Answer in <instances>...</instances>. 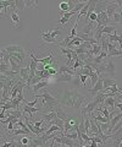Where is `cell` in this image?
<instances>
[{
  "label": "cell",
  "mask_w": 122,
  "mask_h": 147,
  "mask_svg": "<svg viewBox=\"0 0 122 147\" xmlns=\"http://www.w3.org/2000/svg\"><path fill=\"white\" fill-rule=\"evenodd\" d=\"M115 32H116L115 26H106V27H104V30H103L104 34H112V33H115Z\"/></svg>",
  "instance_id": "24"
},
{
  "label": "cell",
  "mask_w": 122,
  "mask_h": 147,
  "mask_svg": "<svg viewBox=\"0 0 122 147\" xmlns=\"http://www.w3.org/2000/svg\"><path fill=\"white\" fill-rule=\"evenodd\" d=\"M17 147H23V144H22L21 141H19V145H17Z\"/></svg>",
  "instance_id": "48"
},
{
  "label": "cell",
  "mask_w": 122,
  "mask_h": 147,
  "mask_svg": "<svg viewBox=\"0 0 122 147\" xmlns=\"http://www.w3.org/2000/svg\"><path fill=\"white\" fill-rule=\"evenodd\" d=\"M116 3H117V5H119V7L121 9V7H122V0H117Z\"/></svg>",
  "instance_id": "46"
},
{
  "label": "cell",
  "mask_w": 122,
  "mask_h": 147,
  "mask_svg": "<svg viewBox=\"0 0 122 147\" xmlns=\"http://www.w3.org/2000/svg\"><path fill=\"white\" fill-rule=\"evenodd\" d=\"M104 147H106V146H104Z\"/></svg>",
  "instance_id": "49"
},
{
  "label": "cell",
  "mask_w": 122,
  "mask_h": 147,
  "mask_svg": "<svg viewBox=\"0 0 122 147\" xmlns=\"http://www.w3.org/2000/svg\"><path fill=\"white\" fill-rule=\"evenodd\" d=\"M71 129H73V126H72L71 124L69 123V120L65 121V126H64V135H66V134H67V131L71 130Z\"/></svg>",
  "instance_id": "31"
},
{
  "label": "cell",
  "mask_w": 122,
  "mask_h": 147,
  "mask_svg": "<svg viewBox=\"0 0 122 147\" xmlns=\"http://www.w3.org/2000/svg\"><path fill=\"white\" fill-rule=\"evenodd\" d=\"M115 64L112 63V60L111 59H109L107 60V64H106V71H107V74H110V75H112V76H115Z\"/></svg>",
  "instance_id": "18"
},
{
  "label": "cell",
  "mask_w": 122,
  "mask_h": 147,
  "mask_svg": "<svg viewBox=\"0 0 122 147\" xmlns=\"http://www.w3.org/2000/svg\"><path fill=\"white\" fill-rule=\"evenodd\" d=\"M114 85H117V82H116L115 79H107V77L104 79V90L109 88V87L114 86Z\"/></svg>",
  "instance_id": "21"
},
{
  "label": "cell",
  "mask_w": 122,
  "mask_h": 147,
  "mask_svg": "<svg viewBox=\"0 0 122 147\" xmlns=\"http://www.w3.org/2000/svg\"><path fill=\"white\" fill-rule=\"evenodd\" d=\"M97 108H98V103H95L94 100H90V102H88L87 104L83 105V107L79 109L81 117L85 118V117H87V114H88V115H89V114H92L94 110H97Z\"/></svg>",
  "instance_id": "2"
},
{
  "label": "cell",
  "mask_w": 122,
  "mask_h": 147,
  "mask_svg": "<svg viewBox=\"0 0 122 147\" xmlns=\"http://www.w3.org/2000/svg\"><path fill=\"white\" fill-rule=\"evenodd\" d=\"M106 3V7H105V11L107 13V16L109 17H112L115 15V13L120 10L119 5H117L116 1H105Z\"/></svg>",
  "instance_id": "3"
},
{
  "label": "cell",
  "mask_w": 122,
  "mask_h": 147,
  "mask_svg": "<svg viewBox=\"0 0 122 147\" xmlns=\"http://www.w3.org/2000/svg\"><path fill=\"white\" fill-rule=\"evenodd\" d=\"M13 125H15V124H12V123H9V125H7V130H13Z\"/></svg>",
  "instance_id": "43"
},
{
  "label": "cell",
  "mask_w": 122,
  "mask_h": 147,
  "mask_svg": "<svg viewBox=\"0 0 122 147\" xmlns=\"http://www.w3.org/2000/svg\"><path fill=\"white\" fill-rule=\"evenodd\" d=\"M69 123L71 124V125H72V126H75V125H77V121H76V120H75V119H71V118L69 119Z\"/></svg>",
  "instance_id": "42"
},
{
  "label": "cell",
  "mask_w": 122,
  "mask_h": 147,
  "mask_svg": "<svg viewBox=\"0 0 122 147\" xmlns=\"http://www.w3.org/2000/svg\"><path fill=\"white\" fill-rule=\"evenodd\" d=\"M44 121H45L44 119H42V120H39V121H34V123H33V125L35 126V129H38V130H40V129H42L40 126H42V124H43Z\"/></svg>",
  "instance_id": "34"
},
{
  "label": "cell",
  "mask_w": 122,
  "mask_h": 147,
  "mask_svg": "<svg viewBox=\"0 0 122 147\" xmlns=\"http://www.w3.org/2000/svg\"><path fill=\"white\" fill-rule=\"evenodd\" d=\"M76 13H77V12H75V11H70V12H64V11H61L60 12V15H61V17H69V18H71L72 16H73V15H76Z\"/></svg>",
  "instance_id": "30"
},
{
  "label": "cell",
  "mask_w": 122,
  "mask_h": 147,
  "mask_svg": "<svg viewBox=\"0 0 122 147\" xmlns=\"http://www.w3.org/2000/svg\"><path fill=\"white\" fill-rule=\"evenodd\" d=\"M90 5H92V0H89V1L87 3V5H85V6L82 9V10L78 12V15H77V20H78V21L81 20V17H82V16H87V13H88V11H89V9H90Z\"/></svg>",
  "instance_id": "10"
},
{
  "label": "cell",
  "mask_w": 122,
  "mask_h": 147,
  "mask_svg": "<svg viewBox=\"0 0 122 147\" xmlns=\"http://www.w3.org/2000/svg\"><path fill=\"white\" fill-rule=\"evenodd\" d=\"M66 136L69 137V139H71V140H76V139H78V134H77V131H75L73 134H66Z\"/></svg>",
  "instance_id": "36"
},
{
  "label": "cell",
  "mask_w": 122,
  "mask_h": 147,
  "mask_svg": "<svg viewBox=\"0 0 122 147\" xmlns=\"http://www.w3.org/2000/svg\"><path fill=\"white\" fill-rule=\"evenodd\" d=\"M92 147H98V142H95V141H92V145H90Z\"/></svg>",
  "instance_id": "47"
},
{
  "label": "cell",
  "mask_w": 122,
  "mask_h": 147,
  "mask_svg": "<svg viewBox=\"0 0 122 147\" xmlns=\"http://www.w3.org/2000/svg\"><path fill=\"white\" fill-rule=\"evenodd\" d=\"M120 16H121V20H120V22H119V25L122 26V9H120Z\"/></svg>",
  "instance_id": "45"
},
{
  "label": "cell",
  "mask_w": 122,
  "mask_h": 147,
  "mask_svg": "<svg viewBox=\"0 0 122 147\" xmlns=\"http://www.w3.org/2000/svg\"><path fill=\"white\" fill-rule=\"evenodd\" d=\"M20 121V118H17L15 115H9L7 119H3L1 123L3 124H9V123H12V124H19Z\"/></svg>",
  "instance_id": "19"
},
{
  "label": "cell",
  "mask_w": 122,
  "mask_h": 147,
  "mask_svg": "<svg viewBox=\"0 0 122 147\" xmlns=\"http://www.w3.org/2000/svg\"><path fill=\"white\" fill-rule=\"evenodd\" d=\"M38 5V1H31V0H29V1H28V0H26V7H35V6H37Z\"/></svg>",
  "instance_id": "32"
},
{
  "label": "cell",
  "mask_w": 122,
  "mask_h": 147,
  "mask_svg": "<svg viewBox=\"0 0 122 147\" xmlns=\"http://www.w3.org/2000/svg\"><path fill=\"white\" fill-rule=\"evenodd\" d=\"M103 30H104V26H100V25H97L95 27V32H94V38H95L98 42L103 38Z\"/></svg>",
  "instance_id": "15"
},
{
  "label": "cell",
  "mask_w": 122,
  "mask_h": 147,
  "mask_svg": "<svg viewBox=\"0 0 122 147\" xmlns=\"http://www.w3.org/2000/svg\"><path fill=\"white\" fill-rule=\"evenodd\" d=\"M109 16H107V13L106 11H103L100 13H98V20H97V24L98 25H100V26H104V27H106V26H109Z\"/></svg>",
  "instance_id": "4"
},
{
  "label": "cell",
  "mask_w": 122,
  "mask_h": 147,
  "mask_svg": "<svg viewBox=\"0 0 122 147\" xmlns=\"http://www.w3.org/2000/svg\"><path fill=\"white\" fill-rule=\"evenodd\" d=\"M60 10L64 12H70V6H69V4H67V1H64L60 4Z\"/></svg>",
  "instance_id": "29"
},
{
  "label": "cell",
  "mask_w": 122,
  "mask_h": 147,
  "mask_svg": "<svg viewBox=\"0 0 122 147\" xmlns=\"http://www.w3.org/2000/svg\"><path fill=\"white\" fill-rule=\"evenodd\" d=\"M104 105H109L110 109H111V112H114L115 108H116V98L115 97H107L106 100L104 102Z\"/></svg>",
  "instance_id": "11"
},
{
  "label": "cell",
  "mask_w": 122,
  "mask_h": 147,
  "mask_svg": "<svg viewBox=\"0 0 122 147\" xmlns=\"http://www.w3.org/2000/svg\"><path fill=\"white\" fill-rule=\"evenodd\" d=\"M84 98H85L84 96L76 90L65 91L60 103L65 104V105H70V107L75 108V109H81L82 108V103L84 102Z\"/></svg>",
  "instance_id": "1"
},
{
  "label": "cell",
  "mask_w": 122,
  "mask_h": 147,
  "mask_svg": "<svg viewBox=\"0 0 122 147\" xmlns=\"http://www.w3.org/2000/svg\"><path fill=\"white\" fill-rule=\"evenodd\" d=\"M67 4H69V6H70V11H73L75 7H76V1H73V0H69Z\"/></svg>",
  "instance_id": "35"
},
{
  "label": "cell",
  "mask_w": 122,
  "mask_h": 147,
  "mask_svg": "<svg viewBox=\"0 0 122 147\" xmlns=\"http://www.w3.org/2000/svg\"><path fill=\"white\" fill-rule=\"evenodd\" d=\"M98 81H99V75H98L95 71H93L92 76H90V86H92V88L97 85V82H98Z\"/></svg>",
  "instance_id": "23"
},
{
  "label": "cell",
  "mask_w": 122,
  "mask_h": 147,
  "mask_svg": "<svg viewBox=\"0 0 122 147\" xmlns=\"http://www.w3.org/2000/svg\"><path fill=\"white\" fill-rule=\"evenodd\" d=\"M40 36H42V39L44 40V42H48V43H53V44H55V45H59L60 44V42H57V40L55 38H53L51 34L49 33H45V32H40Z\"/></svg>",
  "instance_id": "6"
},
{
  "label": "cell",
  "mask_w": 122,
  "mask_h": 147,
  "mask_svg": "<svg viewBox=\"0 0 122 147\" xmlns=\"http://www.w3.org/2000/svg\"><path fill=\"white\" fill-rule=\"evenodd\" d=\"M48 85H49L48 81H42V82H39V84L34 85V86L32 87V91L34 92V94H37V92H38L39 90H42V88H44V87H47Z\"/></svg>",
  "instance_id": "17"
},
{
  "label": "cell",
  "mask_w": 122,
  "mask_h": 147,
  "mask_svg": "<svg viewBox=\"0 0 122 147\" xmlns=\"http://www.w3.org/2000/svg\"><path fill=\"white\" fill-rule=\"evenodd\" d=\"M109 39L105 37V34L103 36V38L100 39V45H101V49H103V52H109Z\"/></svg>",
  "instance_id": "16"
},
{
  "label": "cell",
  "mask_w": 122,
  "mask_h": 147,
  "mask_svg": "<svg viewBox=\"0 0 122 147\" xmlns=\"http://www.w3.org/2000/svg\"><path fill=\"white\" fill-rule=\"evenodd\" d=\"M106 98H107V94L104 93V92L101 91V92H99V93L95 96V97L93 98V100H94L95 103H98V104H103V103L106 100Z\"/></svg>",
  "instance_id": "9"
},
{
  "label": "cell",
  "mask_w": 122,
  "mask_h": 147,
  "mask_svg": "<svg viewBox=\"0 0 122 147\" xmlns=\"http://www.w3.org/2000/svg\"><path fill=\"white\" fill-rule=\"evenodd\" d=\"M60 30H61V28H57V30H55V31H49V33L51 34L53 38H56V36L61 33V31H60Z\"/></svg>",
  "instance_id": "33"
},
{
  "label": "cell",
  "mask_w": 122,
  "mask_h": 147,
  "mask_svg": "<svg viewBox=\"0 0 122 147\" xmlns=\"http://www.w3.org/2000/svg\"><path fill=\"white\" fill-rule=\"evenodd\" d=\"M42 118L44 119L45 121H48V123H50L53 121L55 118H57V114L56 112H50V113H43L42 114Z\"/></svg>",
  "instance_id": "12"
},
{
  "label": "cell",
  "mask_w": 122,
  "mask_h": 147,
  "mask_svg": "<svg viewBox=\"0 0 122 147\" xmlns=\"http://www.w3.org/2000/svg\"><path fill=\"white\" fill-rule=\"evenodd\" d=\"M70 21H71L70 18H69V17H65V16H64V17H61L60 20H59V22H60V24H61L62 26H64L65 24H67V22H70Z\"/></svg>",
  "instance_id": "37"
},
{
  "label": "cell",
  "mask_w": 122,
  "mask_h": 147,
  "mask_svg": "<svg viewBox=\"0 0 122 147\" xmlns=\"http://www.w3.org/2000/svg\"><path fill=\"white\" fill-rule=\"evenodd\" d=\"M4 49H5L9 54H11V53H25L23 48H22L20 44H11V45H7V47H5Z\"/></svg>",
  "instance_id": "5"
},
{
  "label": "cell",
  "mask_w": 122,
  "mask_h": 147,
  "mask_svg": "<svg viewBox=\"0 0 122 147\" xmlns=\"http://www.w3.org/2000/svg\"><path fill=\"white\" fill-rule=\"evenodd\" d=\"M23 112H26V113H29V118H31V120H32L33 123H34V117H33V113H37V112H39L40 110V108L39 107H28V105H23Z\"/></svg>",
  "instance_id": "7"
},
{
  "label": "cell",
  "mask_w": 122,
  "mask_h": 147,
  "mask_svg": "<svg viewBox=\"0 0 122 147\" xmlns=\"http://www.w3.org/2000/svg\"><path fill=\"white\" fill-rule=\"evenodd\" d=\"M87 79H88V76H85V75H81V76H79V80H81V82L83 84L84 87H85V82H87Z\"/></svg>",
  "instance_id": "38"
},
{
  "label": "cell",
  "mask_w": 122,
  "mask_h": 147,
  "mask_svg": "<svg viewBox=\"0 0 122 147\" xmlns=\"http://www.w3.org/2000/svg\"><path fill=\"white\" fill-rule=\"evenodd\" d=\"M112 57H122V50L121 49H114L112 52L107 53V58L111 59Z\"/></svg>",
  "instance_id": "25"
},
{
  "label": "cell",
  "mask_w": 122,
  "mask_h": 147,
  "mask_svg": "<svg viewBox=\"0 0 122 147\" xmlns=\"http://www.w3.org/2000/svg\"><path fill=\"white\" fill-rule=\"evenodd\" d=\"M17 135H28V132L25 131L23 129H15V130H12V136H17Z\"/></svg>",
  "instance_id": "28"
},
{
  "label": "cell",
  "mask_w": 122,
  "mask_h": 147,
  "mask_svg": "<svg viewBox=\"0 0 122 147\" xmlns=\"http://www.w3.org/2000/svg\"><path fill=\"white\" fill-rule=\"evenodd\" d=\"M72 79V75L70 74H60V75H57V79H56V82H70Z\"/></svg>",
  "instance_id": "13"
},
{
  "label": "cell",
  "mask_w": 122,
  "mask_h": 147,
  "mask_svg": "<svg viewBox=\"0 0 122 147\" xmlns=\"http://www.w3.org/2000/svg\"><path fill=\"white\" fill-rule=\"evenodd\" d=\"M10 20L12 21V24L15 26L20 24V17H19V13H17V10H12L11 15H10Z\"/></svg>",
  "instance_id": "20"
},
{
  "label": "cell",
  "mask_w": 122,
  "mask_h": 147,
  "mask_svg": "<svg viewBox=\"0 0 122 147\" xmlns=\"http://www.w3.org/2000/svg\"><path fill=\"white\" fill-rule=\"evenodd\" d=\"M55 112H56V114H57V118H60V119H62V120L64 121H67L69 120V115H67V114L64 112V110H62V108H61V105L59 104V105H56L55 107Z\"/></svg>",
  "instance_id": "8"
},
{
  "label": "cell",
  "mask_w": 122,
  "mask_h": 147,
  "mask_svg": "<svg viewBox=\"0 0 122 147\" xmlns=\"http://www.w3.org/2000/svg\"><path fill=\"white\" fill-rule=\"evenodd\" d=\"M21 142H22L23 145H28L29 142H31V140L28 139V137H22V139H21Z\"/></svg>",
  "instance_id": "39"
},
{
  "label": "cell",
  "mask_w": 122,
  "mask_h": 147,
  "mask_svg": "<svg viewBox=\"0 0 122 147\" xmlns=\"http://www.w3.org/2000/svg\"><path fill=\"white\" fill-rule=\"evenodd\" d=\"M29 66L28 67H22L21 70H20V76H21V79L23 80V81H28L29 80Z\"/></svg>",
  "instance_id": "14"
},
{
  "label": "cell",
  "mask_w": 122,
  "mask_h": 147,
  "mask_svg": "<svg viewBox=\"0 0 122 147\" xmlns=\"http://www.w3.org/2000/svg\"><path fill=\"white\" fill-rule=\"evenodd\" d=\"M3 147H11V141L5 142V144H4V146H3Z\"/></svg>",
  "instance_id": "44"
},
{
  "label": "cell",
  "mask_w": 122,
  "mask_h": 147,
  "mask_svg": "<svg viewBox=\"0 0 122 147\" xmlns=\"http://www.w3.org/2000/svg\"><path fill=\"white\" fill-rule=\"evenodd\" d=\"M15 5L17 10H25L26 9V1L25 0H15Z\"/></svg>",
  "instance_id": "26"
},
{
  "label": "cell",
  "mask_w": 122,
  "mask_h": 147,
  "mask_svg": "<svg viewBox=\"0 0 122 147\" xmlns=\"http://www.w3.org/2000/svg\"><path fill=\"white\" fill-rule=\"evenodd\" d=\"M35 75L42 77V79H48V77H50V72H49L48 70H37Z\"/></svg>",
  "instance_id": "22"
},
{
  "label": "cell",
  "mask_w": 122,
  "mask_h": 147,
  "mask_svg": "<svg viewBox=\"0 0 122 147\" xmlns=\"http://www.w3.org/2000/svg\"><path fill=\"white\" fill-rule=\"evenodd\" d=\"M49 72H50V75H57V70H55L54 67H51V69H49L48 70Z\"/></svg>",
  "instance_id": "41"
},
{
  "label": "cell",
  "mask_w": 122,
  "mask_h": 147,
  "mask_svg": "<svg viewBox=\"0 0 122 147\" xmlns=\"http://www.w3.org/2000/svg\"><path fill=\"white\" fill-rule=\"evenodd\" d=\"M114 49H116V43H109V52H107V53L112 52Z\"/></svg>",
  "instance_id": "40"
},
{
  "label": "cell",
  "mask_w": 122,
  "mask_h": 147,
  "mask_svg": "<svg viewBox=\"0 0 122 147\" xmlns=\"http://www.w3.org/2000/svg\"><path fill=\"white\" fill-rule=\"evenodd\" d=\"M97 110H99V112H101V113H103V115L105 117V118H109V119H111V117H110V112H109V110H107L106 105H103L101 108H97Z\"/></svg>",
  "instance_id": "27"
}]
</instances>
